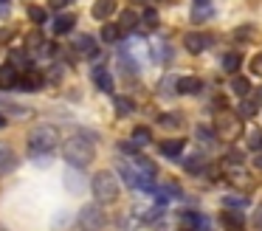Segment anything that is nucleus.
I'll use <instances>...</instances> for the list:
<instances>
[{
  "instance_id": "nucleus-5",
  "label": "nucleus",
  "mask_w": 262,
  "mask_h": 231,
  "mask_svg": "<svg viewBox=\"0 0 262 231\" xmlns=\"http://www.w3.org/2000/svg\"><path fill=\"white\" fill-rule=\"evenodd\" d=\"M79 228L82 231H102L104 228V212L99 206H82V212H79Z\"/></svg>"
},
{
  "instance_id": "nucleus-11",
  "label": "nucleus",
  "mask_w": 262,
  "mask_h": 231,
  "mask_svg": "<svg viewBox=\"0 0 262 231\" xmlns=\"http://www.w3.org/2000/svg\"><path fill=\"white\" fill-rule=\"evenodd\" d=\"M14 163H17V155H14V150H12L9 144H3V141H0V175L12 172Z\"/></svg>"
},
{
  "instance_id": "nucleus-2",
  "label": "nucleus",
  "mask_w": 262,
  "mask_h": 231,
  "mask_svg": "<svg viewBox=\"0 0 262 231\" xmlns=\"http://www.w3.org/2000/svg\"><path fill=\"white\" fill-rule=\"evenodd\" d=\"M93 155H96V150H93V141L91 138L74 135V138H68L62 144V158L71 163V166H76V169H85L88 163L93 161Z\"/></svg>"
},
{
  "instance_id": "nucleus-38",
  "label": "nucleus",
  "mask_w": 262,
  "mask_h": 231,
  "mask_svg": "<svg viewBox=\"0 0 262 231\" xmlns=\"http://www.w3.org/2000/svg\"><path fill=\"white\" fill-rule=\"evenodd\" d=\"M6 127V116H3V110H0V130Z\"/></svg>"
},
{
  "instance_id": "nucleus-7",
  "label": "nucleus",
  "mask_w": 262,
  "mask_h": 231,
  "mask_svg": "<svg viewBox=\"0 0 262 231\" xmlns=\"http://www.w3.org/2000/svg\"><path fill=\"white\" fill-rule=\"evenodd\" d=\"M211 45V37L209 34H186V37H183V48L189 51V54H200V51H206Z\"/></svg>"
},
{
  "instance_id": "nucleus-32",
  "label": "nucleus",
  "mask_w": 262,
  "mask_h": 231,
  "mask_svg": "<svg viewBox=\"0 0 262 231\" xmlns=\"http://www.w3.org/2000/svg\"><path fill=\"white\" fill-rule=\"evenodd\" d=\"M116 110L124 116V113H130L133 110V101H127V99H116Z\"/></svg>"
},
{
  "instance_id": "nucleus-13",
  "label": "nucleus",
  "mask_w": 262,
  "mask_h": 231,
  "mask_svg": "<svg viewBox=\"0 0 262 231\" xmlns=\"http://www.w3.org/2000/svg\"><path fill=\"white\" fill-rule=\"evenodd\" d=\"M200 88H203V82H200L198 76H181V79H178V93H183V96L198 93Z\"/></svg>"
},
{
  "instance_id": "nucleus-25",
  "label": "nucleus",
  "mask_w": 262,
  "mask_h": 231,
  "mask_svg": "<svg viewBox=\"0 0 262 231\" xmlns=\"http://www.w3.org/2000/svg\"><path fill=\"white\" fill-rule=\"evenodd\" d=\"M237 116H239V118L256 116V104H254V101H248V99H243V101H239V107H237Z\"/></svg>"
},
{
  "instance_id": "nucleus-33",
  "label": "nucleus",
  "mask_w": 262,
  "mask_h": 231,
  "mask_svg": "<svg viewBox=\"0 0 262 231\" xmlns=\"http://www.w3.org/2000/svg\"><path fill=\"white\" fill-rule=\"evenodd\" d=\"M251 71H254L256 76H262V54H256L254 59H251Z\"/></svg>"
},
{
  "instance_id": "nucleus-9",
  "label": "nucleus",
  "mask_w": 262,
  "mask_h": 231,
  "mask_svg": "<svg viewBox=\"0 0 262 231\" xmlns=\"http://www.w3.org/2000/svg\"><path fill=\"white\" fill-rule=\"evenodd\" d=\"M119 172H121V178L127 180V186H136V189L141 186V180H147V178H141V172L136 169V163H133V161H130V163H127V161H121Z\"/></svg>"
},
{
  "instance_id": "nucleus-30",
  "label": "nucleus",
  "mask_w": 262,
  "mask_h": 231,
  "mask_svg": "<svg viewBox=\"0 0 262 231\" xmlns=\"http://www.w3.org/2000/svg\"><path fill=\"white\" fill-rule=\"evenodd\" d=\"M144 26H147V28H155V26H158V11H155V9H147V11H144Z\"/></svg>"
},
{
  "instance_id": "nucleus-14",
  "label": "nucleus",
  "mask_w": 262,
  "mask_h": 231,
  "mask_svg": "<svg viewBox=\"0 0 262 231\" xmlns=\"http://www.w3.org/2000/svg\"><path fill=\"white\" fill-rule=\"evenodd\" d=\"M113 11H116V0H96L93 9H91V14L96 17V20H107Z\"/></svg>"
},
{
  "instance_id": "nucleus-28",
  "label": "nucleus",
  "mask_w": 262,
  "mask_h": 231,
  "mask_svg": "<svg viewBox=\"0 0 262 231\" xmlns=\"http://www.w3.org/2000/svg\"><path fill=\"white\" fill-rule=\"evenodd\" d=\"M223 68L226 71H239V54H226L223 56Z\"/></svg>"
},
{
  "instance_id": "nucleus-12",
  "label": "nucleus",
  "mask_w": 262,
  "mask_h": 231,
  "mask_svg": "<svg viewBox=\"0 0 262 231\" xmlns=\"http://www.w3.org/2000/svg\"><path fill=\"white\" fill-rule=\"evenodd\" d=\"M93 82H96V88L102 90V93H113V76H110V71H104V68H96L93 71Z\"/></svg>"
},
{
  "instance_id": "nucleus-23",
  "label": "nucleus",
  "mask_w": 262,
  "mask_h": 231,
  "mask_svg": "<svg viewBox=\"0 0 262 231\" xmlns=\"http://www.w3.org/2000/svg\"><path fill=\"white\" fill-rule=\"evenodd\" d=\"M181 124H183V118L178 113H164L161 116V127H166V130H178Z\"/></svg>"
},
{
  "instance_id": "nucleus-35",
  "label": "nucleus",
  "mask_w": 262,
  "mask_h": 231,
  "mask_svg": "<svg viewBox=\"0 0 262 231\" xmlns=\"http://www.w3.org/2000/svg\"><path fill=\"white\" fill-rule=\"evenodd\" d=\"M198 135H200V141H211L214 130H209V127H198Z\"/></svg>"
},
{
  "instance_id": "nucleus-34",
  "label": "nucleus",
  "mask_w": 262,
  "mask_h": 231,
  "mask_svg": "<svg viewBox=\"0 0 262 231\" xmlns=\"http://www.w3.org/2000/svg\"><path fill=\"white\" fill-rule=\"evenodd\" d=\"M226 161H228V163H234V166H237V163H243V152L231 150V152H228V155H226Z\"/></svg>"
},
{
  "instance_id": "nucleus-1",
  "label": "nucleus",
  "mask_w": 262,
  "mask_h": 231,
  "mask_svg": "<svg viewBox=\"0 0 262 231\" xmlns=\"http://www.w3.org/2000/svg\"><path fill=\"white\" fill-rule=\"evenodd\" d=\"M57 146H59V130L54 127V124H37L29 133V152L31 155L46 158V155H51Z\"/></svg>"
},
{
  "instance_id": "nucleus-21",
  "label": "nucleus",
  "mask_w": 262,
  "mask_h": 231,
  "mask_svg": "<svg viewBox=\"0 0 262 231\" xmlns=\"http://www.w3.org/2000/svg\"><path fill=\"white\" fill-rule=\"evenodd\" d=\"M121 28H124V31H133V28L138 26V14L133 9H127V11H121V23H119Z\"/></svg>"
},
{
  "instance_id": "nucleus-40",
  "label": "nucleus",
  "mask_w": 262,
  "mask_h": 231,
  "mask_svg": "<svg viewBox=\"0 0 262 231\" xmlns=\"http://www.w3.org/2000/svg\"><path fill=\"white\" fill-rule=\"evenodd\" d=\"M256 99H259V101H262V88H259V90H256Z\"/></svg>"
},
{
  "instance_id": "nucleus-10",
  "label": "nucleus",
  "mask_w": 262,
  "mask_h": 231,
  "mask_svg": "<svg viewBox=\"0 0 262 231\" xmlns=\"http://www.w3.org/2000/svg\"><path fill=\"white\" fill-rule=\"evenodd\" d=\"M20 73L14 65H0V88H14V85H20Z\"/></svg>"
},
{
  "instance_id": "nucleus-39",
  "label": "nucleus",
  "mask_w": 262,
  "mask_h": 231,
  "mask_svg": "<svg viewBox=\"0 0 262 231\" xmlns=\"http://www.w3.org/2000/svg\"><path fill=\"white\" fill-rule=\"evenodd\" d=\"M194 3H198V6H206V3H209V0H194Z\"/></svg>"
},
{
  "instance_id": "nucleus-31",
  "label": "nucleus",
  "mask_w": 262,
  "mask_h": 231,
  "mask_svg": "<svg viewBox=\"0 0 262 231\" xmlns=\"http://www.w3.org/2000/svg\"><path fill=\"white\" fill-rule=\"evenodd\" d=\"M248 146H254V150H259V146H262V133H259V130H254V133L248 135Z\"/></svg>"
},
{
  "instance_id": "nucleus-42",
  "label": "nucleus",
  "mask_w": 262,
  "mask_h": 231,
  "mask_svg": "<svg viewBox=\"0 0 262 231\" xmlns=\"http://www.w3.org/2000/svg\"><path fill=\"white\" fill-rule=\"evenodd\" d=\"M6 3H9V0H0V6H6Z\"/></svg>"
},
{
  "instance_id": "nucleus-3",
  "label": "nucleus",
  "mask_w": 262,
  "mask_h": 231,
  "mask_svg": "<svg viewBox=\"0 0 262 231\" xmlns=\"http://www.w3.org/2000/svg\"><path fill=\"white\" fill-rule=\"evenodd\" d=\"M91 192H93V197H96V203H113L121 192L119 178H116L113 172H107V169H104V172H96L91 180Z\"/></svg>"
},
{
  "instance_id": "nucleus-17",
  "label": "nucleus",
  "mask_w": 262,
  "mask_h": 231,
  "mask_svg": "<svg viewBox=\"0 0 262 231\" xmlns=\"http://www.w3.org/2000/svg\"><path fill=\"white\" fill-rule=\"evenodd\" d=\"M42 85V73L40 71H23V76H20V88L26 90H34Z\"/></svg>"
},
{
  "instance_id": "nucleus-24",
  "label": "nucleus",
  "mask_w": 262,
  "mask_h": 231,
  "mask_svg": "<svg viewBox=\"0 0 262 231\" xmlns=\"http://www.w3.org/2000/svg\"><path fill=\"white\" fill-rule=\"evenodd\" d=\"M223 206L234 208V212H243V208L248 206V197H234V195H228V197H223Z\"/></svg>"
},
{
  "instance_id": "nucleus-16",
  "label": "nucleus",
  "mask_w": 262,
  "mask_h": 231,
  "mask_svg": "<svg viewBox=\"0 0 262 231\" xmlns=\"http://www.w3.org/2000/svg\"><path fill=\"white\" fill-rule=\"evenodd\" d=\"M121 34H124V28H121L119 23H107V20H104V26H102V37H104V43H119Z\"/></svg>"
},
{
  "instance_id": "nucleus-37",
  "label": "nucleus",
  "mask_w": 262,
  "mask_h": 231,
  "mask_svg": "<svg viewBox=\"0 0 262 231\" xmlns=\"http://www.w3.org/2000/svg\"><path fill=\"white\" fill-rule=\"evenodd\" d=\"M51 6H54V9H65V6H68V0H51Z\"/></svg>"
},
{
  "instance_id": "nucleus-4",
  "label": "nucleus",
  "mask_w": 262,
  "mask_h": 231,
  "mask_svg": "<svg viewBox=\"0 0 262 231\" xmlns=\"http://www.w3.org/2000/svg\"><path fill=\"white\" fill-rule=\"evenodd\" d=\"M239 133H243V121H239V116H228V113L217 116V124H214V135H217V138L234 141V138H239Z\"/></svg>"
},
{
  "instance_id": "nucleus-18",
  "label": "nucleus",
  "mask_w": 262,
  "mask_h": 231,
  "mask_svg": "<svg viewBox=\"0 0 262 231\" xmlns=\"http://www.w3.org/2000/svg\"><path fill=\"white\" fill-rule=\"evenodd\" d=\"M133 163H136V169L141 172V178H147V180H152L155 172H158V166H155L152 161H147V158H136Z\"/></svg>"
},
{
  "instance_id": "nucleus-8",
  "label": "nucleus",
  "mask_w": 262,
  "mask_h": 231,
  "mask_svg": "<svg viewBox=\"0 0 262 231\" xmlns=\"http://www.w3.org/2000/svg\"><path fill=\"white\" fill-rule=\"evenodd\" d=\"M74 48H76V54L88 56V59H93V56L99 54V48H96V39H93V37H88V34H79V37L74 39Z\"/></svg>"
},
{
  "instance_id": "nucleus-20",
  "label": "nucleus",
  "mask_w": 262,
  "mask_h": 231,
  "mask_svg": "<svg viewBox=\"0 0 262 231\" xmlns=\"http://www.w3.org/2000/svg\"><path fill=\"white\" fill-rule=\"evenodd\" d=\"M183 144H186L183 138H166L164 144H161V152H164V155H172V158H175L178 152L183 150Z\"/></svg>"
},
{
  "instance_id": "nucleus-26",
  "label": "nucleus",
  "mask_w": 262,
  "mask_h": 231,
  "mask_svg": "<svg viewBox=\"0 0 262 231\" xmlns=\"http://www.w3.org/2000/svg\"><path fill=\"white\" fill-rule=\"evenodd\" d=\"M29 20L37 23V26H42V23H46V9H40V6H29Z\"/></svg>"
},
{
  "instance_id": "nucleus-22",
  "label": "nucleus",
  "mask_w": 262,
  "mask_h": 231,
  "mask_svg": "<svg viewBox=\"0 0 262 231\" xmlns=\"http://www.w3.org/2000/svg\"><path fill=\"white\" fill-rule=\"evenodd\" d=\"M231 90H234L237 96H248V90H251V82H248L245 76H234V79H231Z\"/></svg>"
},
{
  "instance_id": "nucleus-15",
  "label": "nucleus",
  "mask_w": 262,
  "mask_h": 231,
  "mask_svg": "<svg viewBox=\"0 0 262 231\" xmlns=\"http://www.w3.org/2000/svg\"><path fill=\"white\" fill-rule=\"evenodd\" d=\"M74 23H76L74 14H57L51 28H54V34H71L74 31Z\"/></svg>"
},
{
  "instance_id": "nucleus-6",
  "label": "nucleus",
  "mask_w": 262,
  "mask_h": 231,
  "mask_svg": "<svg viewBox=\"0 0 262 231\" xmlns=\"http://www.w3.org/2000/svg\"><path fill=\"white\" fill-rule=\"evenodd\" d=\"M181 223H183V228L186 231H211V220L209 217H203V214H198V212H186L181 217Z\"/></svg>"
},
{
  "instance_id": "nucleus-27",
  "label": "nucleus",
  "mask_w": 262,
  "mask_h": 231,
  "mask_svg": "<svg viewBox=\"0 0 262 231\" xmlns=\"http://www.w3.org/2000/svg\"><path fill=\"white\" fill-rule=\"evenodd\" d=\"M149 138H152V135H149V127H136L133 130V141H136V144H147Z\"/></svg>"
},
{
  "instance_id": "nucleus-19",
  "label": "nucleus",
  "mask_w": 262,
  "mask_h": 231,
  "mask_svg": "<svg viewBox=\"0 0 262 231\" xmlns=\"http://www.w3.org/2000/svg\"><path fill=\"white\" fill-rule=\"evenodd\" d=\"M220 220L228 225V228H243V214L234 212V208H226V212L220 214Z\"/></svg>"
},
{
  "instance_id": "nucleus-41",
  "label": "nucleus",
  "mask_w": 262,
  "mask_h": 231,
  "mask_svg": "<svg viewBox=\"0 0 262 231\" xmlns=\"http://www.w3.org/2000/svg\"><path fill=\"white\" fill-rule=\"evenodd\" d=\"M256 166H259V169H262V155H259V158H256Z\"/></svg>"
},
{
  "instance_id": "nucleus-36",
  "label": "nucleus",
  "mask_w": 262,
  "mask_h": 231,
  "mask_svg": "<svg viewBox=\"0 0 262 231\" xmlns=\"http://www.w3.org/2000/svg\"><path fill=\"white\" fill-rule=\"evenodd\" d=\"M209 14H211V9H209V6H203V9L194 11V20H203V17H209Z\"/></svg>"
},
{
  "instance_id": "nucleus-29",
  "label": "nucleus",
  "mask_w": 262,
  "mask_h": 231,
  "mask_svg": "<svg viewBox=\"0 0 262 231\" xmlns=\"http://www.w3.org/2000/svg\"><path fill=\"white\" fill-rule=\"evenodd\" d=\"M183 166H186V172H200V169H203V158L192 155V158H186V163H183Z\"/></svg>"
}]
</instances>
